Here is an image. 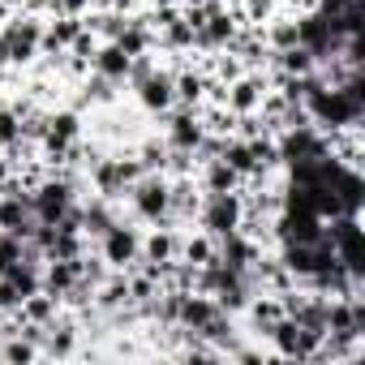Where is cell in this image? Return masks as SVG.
Here are the masks:
<instances>
[{
  "label": "cell",
  "instance_id": "cell-17",
  "mask_svg": "<svg viewBox=\"0 0 365 365\" xmlns=\"http://www.w3.org/2000/svg\"><path fill=\"white\" fill-rule=\"evenodd\" d=\"M65 52H69V56H82V61H95V52H99V39H95V31H86V26H82V31H78V39H73Z\"/></svg>",
  "mask_w": 365,
  "mask_h": 365
},
{
  "label": "cell",
  "instance_id": "cell-2",
  "mask_svg": "<svg viewBox=\"0 0 365 365\" xmlns=\"http://www.w3.org/2000/svg\"><path fill=\"white\" fill-rule=\"evenodd\" d=\"M95 254L108 262V271H138L142 267V228L133 220H116L99 241H95Z\"/></svg>",
  "mask_w": 365,
  "mask_h": 365
},
{
  "label": "cell",
  "instance_id": "cell-12",
  "mask_svg": "<svg viewBox=\"0 0 365 365\" xmlns=\"http://www.w3.org/2000/svg\"><path fill=\"white\" fill-rule=\"evenodd\" d=\"M275 69H279V73H288V78H309V73L318 69V56H314L305 43H297V48L275 52Z\"/></svg>",
  "mask_w": 365,
  "mask_h": 365
},
{
  "label": "cell",
  "instance_id": "cell-16",
  "mask_svg": "<svg viewBox=\"0 0 365 365\" xmlns=\"http://www.w3.org/2000/svg\"><path fill=\"white\" fill-rule=\"evenodd\" d=\"M91 14V0H52L48 18H86Z\"/></svg>",
  "mask_w": 365,
  "mask_h": 365
},
{
  "label": "cell",
  "instance_id": "cell-3",
  "mask_svg": "<svg viewBox=\"0 0 365 365\" xmlns=\"http://www.w3.org/2000/svg\"><path fill=\"white\" fill-rule=\"evenodd\" d=\"M129 99H133V108H138L142 116H150V120H155V116H163V112L176 103V95H172V69H163V65H159L142 86H133V91H129Z\"/></svg>",
  "mask_w": 365,
  "mask_h": 365
},
{
  "label": "cell",
  "instance_id": "cell-11",
  "mask_svg": "<svg viewBox=\"0 0 365 365\" xmlns=\"http://www.w3.org/2000/svg\"><path fill=\"white\" fill-rule=\"evenodd\" d=\"M215 309V297H202V292H185L180 297V314H176V327H185V331H198Z\"/></svg>",
  "mask_w": 365,
  "mask_h": 365
},
{
  "label": "cell",
  "instance_id": "cell-14",
  "mask_svg": "<svg viewBox=\"0 0 365 365\" xmlns=\"http://www.w3.org/2000/svg\"><path fill=\"white\" fill-rule=\"evenodd\" d=\"M39 344H31L26 335H9V339H0V361H9V365H26V361H39Z\"/></svg>",
  "mask_w": 365,
  "mask_h": 365
},
{
  "label": "cell",
  "instance_id": "cell-4",
  "mask_svg": "<svg viewBox=\"0 0 365 365\" xmlns=\"http://www.w3.org/2000/svg\"><path fill=\"white\" fill-rule=\"evenodd\" d=\"M241 224V194H202V211H198V228L211 237H224Z\"/></svg>",
  "mask_w": 365,
  "mask_h": 365
},
{
  "label": "cell",
  "instance_id": "cell-1",
  "mask_svg": "<svg viewBox=\"0 0 365 365\" xmlns=\"http://www.w3.org/2000/svg\"><path fill=\"white\" fill-rule=\"evenodd\" d=\"M120 220H133L138 228L150 224H172L168 220V176L163 172H142L120 198ZM176 228V224H172Z\"/></svg>",
  "mask_w": 365,
  "mask_h": 365
},
{
  "label": "cell",
  "instance_id": "cell-8",
  "mask_svg": "<svg viewBox=\"0 0 365 365\" xmlns=\"http://www.w3.org/2000/svg\"><path fill=\"white\" fill-rule=\"evenodd\" d=\"M262 39H267V48H271V52L297 48V43H301V35H297V18H292V14H284V9H275V14L262 22Z\"/></svg>",
  "mask_w": 365,
  "mask_h": 365
},
{
  "label": "cell",
  "instance_id": "cell-18",
  "mask_svg": "<svg viewBox=\"0 0 365 365\" xmlns=\"http://www.w3.org/2000/svg\"><path fill=\"white\" fill-rule=\"evenodd\" d=\"M18 305H22V292H18L5 275H0V314H14Z\"/></svg>",
  "mask_w": 365,
  "mask_h": 365
},
{
  "label": "cell",
  "instance_id": "cell-15",
  "mask_svg": "<svg viewBox=\"0 0 365 365\" xmlns=\"http://www.w3.org/2000/svg\"><path fill=\"white\" fill-rule=\"evenodd\" d=\"M18 138H22V133H18V112L0 99V150H9Z\"/></svg>",
  "mask_w": 365,
  "mask_h": 365
},
{
  "label": "cell",
  "instance_id": "cell-7",
  "mask_svg": "<svg viewBox=\"0 0 365 365\" xmlns=\"http://www.w3.org/2000/svg\"><path fill=\"white\" fill-rule=\"evenodd\" d=\"M176 258H180V262H190V267H207V262H215V237L202 232L198 224H194V228H180V250H176Z\"/></svg>",
  "mask_w": 365,
  "mask_h": 365
},
{
  "label": "cell",
  "instance_id": "cell-13",
  "mask_svg": "<svg viewBox=\"0 0 365 365\" xmlns=\"http://www.w3.org/2000/svg\"><path fill=\"white\" fill-rule=\"evenodd\" d=\"M220 159H224L228 168H237L241 176H254V172H262V168L254 163V155H250V142H245V138H224V150H220Z\"/></svg>",
  "mask_w": 365,
  "mask_h": 365
},
{
  "label": "cell",
  "instance_id": "cell-6",
  "mask_svg": "<svg viewBox=\"0 0 365 365\" xmlns=\"http://www.w3.org/2000/svg\"><path fill=\"white\" fill-rule=\"evenodd\" d=\"M198 185H202V194H237L241 185H245V176L237 172V168H228L224 159H207V163H198Z\"/></svg>",
  "mask_w": 365,
  "mask_h": 365
},
{
  "label": "cell",
  "instance_id": "cell-10",
  "mask_svg": "<svg viewBox=\"0 0 365 365\" xmlns=\"http://www.w3.org/2000/svg\"><path fill=\"white\" fill-rule=\"evenodd\" d=\"M129 61H133V56H125V48H120V43H99V52H95L91 69L125 86V78H129Z\"/></svg>",
  "mask_w": 365,
  "mask_h": 365
},
{
  "label": "cell",
  "instance_id": "cell-5",
  "mask_svg": "<svg viewBox=\"0 0 365 365\" xmlns=\"http://www.w3.org/2000/svg\"><path fill=\"white\" fill-rule=\"evenodd\" d=\"M176 250H180V228H172V224L142 228V258L146 262H172Z\"/></svg>",
  "mask_w": 365,
  "mask_h": 365
},
{
  "label": "cell",
  "instance_id": "cell-9",
  "mask_svg": "<svg viewBox=\"0 0 365 365\" xmlns=\"http://www.w3.org/2000/svg\"><path fill=\"white\" fill-rule=\"evenodd\" d=\"M65 305H61V297H52V292H31L22 305H18V318L22 322H35V327H48V322H56V314H61Z\"/></svg>",
  "mask_w": 365,
  "mask_h": 365
}]
</instances>
